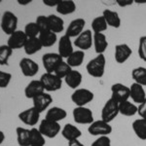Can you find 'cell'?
<instances>
[{"label":"cell","instance_id":"bcb514c9","mask_svg":"<svg viewBox=\"0 0 146 146\" xmlns=\"http://www.w3.org/2000/svg\"><path fill=\"white\" fill-rule=\"evenodd\" d=\"M116 3L118 4L120 7H127V6H129L133 3V0H117Z\"/></svg>","mask_w":146,"mask_h":146},{"label":"cell","instance_id":"ee69618b","mask_svg":"<svg viewBox=\"0 0 146 146\" xmlns=\"http://www.w3.org/2000/svg\"><path fill=\"white\" fill-rule=\"evenodd\" d=\"M137 113L142 119H146V98L142 103H140L139 104Z\"/></svg>","mask_w":146,"mask_h":146},{"label":"cell","instance_id":"e575fe53","mask_svg":"<svg viewBox=\"0 0 146 146\" xmlns=\"http://www.w3.org/2000/svg\"><path fill=\"white\" fill-rule=\"evenodd\" d=\"M131 77L135 80V83L141 85L142 87L146 86V68L139 66L136 67L131 72Z\"/></svg>","mask_w":146,"mask_h":146},{"label":"cell","instance_id":"f6af8a7d","mask_svg":"<svg viewBox=\"0 0 146 146\" xmlns=\"http://www.w3.org/2000/svg\"><path fill=\"white\" fill-rule=\"evenodd\" d=\"M60 0H43V3L49 7H56L60 4Z\"/></svg>","mask_w":146,"mask_h":146},{"label":"cell","instance_id":"cb8c5ba5","mask_svg":"<svg viewBox=\"0 0 146 146\" xmlns=\"http://www.w3.org/2000/svg\"><path fill=\"white\" fill-rule=\"evenodd\" d=\"M42 48H43V46H42V44H41V42H40L38 37H35V38H28L27 41L25 42V47H23L25 54L28 56L34 55L35 53L39 52Z\"/></svg>","mask_w":146,"mask_h":146},{"label":"cell","instance_id":"7a4b0ae2","mask_svg":"<svg viewBox=\"0 0 146 146\" xmlns=\"http://www.w3.org/2000/svg\"><path fill=\"white\" fill-rule=\"evenodd\" d=\"M119 102L110 98L101 110V120L106 123H110L113 121L119 114Z\"/></svg>","mask_w":146,"mask_h":146},{"label":"cell","instance_id":"4fadbf2b","mask_svg":"<svg viewBox=\"0 0 146 146\" xmlns=\"http://www.w3.org/2000/svg\"><path fill=\"white\" fill-rule=\"evenodd\" d=\"M94 43V36L90 29L84 30L74 41V45L81 51H86L91 48Z\"/></svg>","mask_w":146,"mask_h":146},{"label":"cell","instance_id":"d4e9b609","mask_svg":"<svg viewBox=\"0 0 146 146\" xmlns=\"http://www.w3.org/2000/svg\"><path fill=\"white\" fill-rule=\"evenodd\" d=\"M48 23H49V28L54 33H60L64 28V22L62 18L58 17L56 15H50L48 16Z\"/></svg>","mask_w":146,"mask_h":146},{"label":"cell","instance_id":"1f68e13d","mask_svg":"<svg viewBox=\"0 0 146 146\" xmlns=\"http://www.w3.org/2000/svg\"><path fill=\"white\" fill-rule=\"evenodd\" d=\"M85 58V53L84 51L78 50L74 51L73 53L66 58V63L70 67H77L83 63Z\"/></svg>","mask_w":146,"mask_h":146},{"label":"cell","instance_id":"ab89813d","mask_svg":"<svg viewBox=\"0 0 146 146\" xmlns=\"http://www.w3.org/2000/svg\"><path fill=\"white\" fill-rule=\"evenodd\" d=\"M35 23H36L40 32H44V31H48V30H50V28H49L48 18L45 17V16H38Z\"/></svg>","mask_w":146,"mask_h":146},{"label":"cell","instance_id":"5bb4252c","mask_svg":"<svg viewBox=\"0 0 146 146\" xmlns=\"http://www.w3.org/2000/svg\"><path fill=\"white\" fill-rule=\"evenodd\" d=\"M27 36L25 35V31L22 30H17L13 34H11L9 36L8 39V45L12 50H18V49L23 48L25 47V42L27 41Z\"/></svg>","mask_w":146,"mask_h":146},{"label":"cell","instance_id":"603a6c76","mask_svg":"<svg viewBox=\"0 0 146 146\" xmlns=\"http://www.w3.org/2000/svg\"><path fill=\"white\" fill-rule=\"evenodd\" d=\"M66 116H67V113L64 109H62V108H60V107H58V106H55V107L50 108V109L47 111L45 119L51 120V121H54V122H58V123L60 121L66 118Z\"/></svg>","mask_w":146,"mask_h":146},{"label":"cell","instance_id":"4dcf8cb0","mask_svg":"<svg viewBox=\"0 0 146 146\" xmlns=\"http://www.w3.org/2000/svg\"><path fill=\"white\" fill-rule=\"evenodd\" d=\"M133 129L135 135L141 140H146V119H136L133 123Z\"/></svg>","mask_w":146,"mask_h":146},{"label":"cell","instance_id":"52a82bcc","mask_svg":"<svg viewBox=\"0 0 146 146\" xmlns=\"http://www.w3.org/2000/svg\"><path fill=\"white\" fill-rule=\"evenodd\" d=\"M88 131L91 135L107 136L112 133V127L109 123H106L103 120H98V121H94L89 126Z\"/></svg>","mask_w":146,"mask_h":146},{"label":"cell","instance_id":"7bdbcfd3","mask_svg":"<svg viewBox=\"0 0 146 146\" xmlns=\"http://www.w3.org/2000/svg\"><path fill=\"white\" fill-rule=\"evenodd\" d=\"M91 146H111V140L108 136H98Z\"/></svg>","mask_w":146,"mask_h":146},{"label":"cell","instance_id":"2e32d148","mask_svg":"<svg viewBox=\"0 0 146 146\" xmlns=\"http://www.w3.org/2000/svg\"><path fill=\"white\" fill-rule=\"evenodd\" d=\"M85 25H86V22H85L84 19H75V20H73L69 23L65 35H67L69 38H71V37H78L84 31Z\"/></svg>","mask_w":146,"mask_h":146},{"label":"cell","instance_id":"44dd1931","mask_svg":"<svg viewBox=\"0 0 146 146\" xmlns=\"http://www.w3.org/2000/svg\"><path fill=\"white\" fill-rule=\"evenodd\" d=\"M62 135L69 142L78 139L82 135V133L76 126H73L72 124H66L62 129Z\"/></svg>","mask_w":146,"mask_h":146},{"label":"cell","instance_id":"8992f818","mask_svg":"<svg viewBox=\"0 0 146 146\" xmlns=\"http://www.w3.org/2000/svg\"><path fill=\"white\" fill-rule=\"evenodd\" d=\"M73 118L77 124L91 125L94 122V114L90 108L85 106H77L73 109Z\"/></svg>","mask_w":146,"mask_h":146},{"label":"cell","instance_id":"7402d4cb","mask_svg":"<svg viewBox=\"0 0 146 146\" xmlns=\"http://www.w3.org/2000/svg\"><path fill=\"white\" fill-rule=\"evenodd\" d=\"M94 46L98 55H103L108 47V42L103 33H94Z\"/></svg>","mask_w":146,"mask_h":146},{"label":"cell","instance_id":"d590c367","mask_svg":"<svg viewBox=\"0 0 146 146\" xmlns=\"http://www.w3.org/2000/svg\"><path fill=\"white\" fill-rule=\"evenodd\" d=\"M92 29L95 33H102V31H105L107 29V23L103 16L96 17L92 22Z\"/></svg>","mask_w":146,"mask_h":146},{"label":"cell","instance_id":"f546056e","mask_svg":"<svg viewBox=\"0 0 146 146\" xmlns=\"http://www.w3.org/2000/svg\"><path fill=\"white\" fill-rule=\"evenodd\" d=\"M17 133L18 144L20 146H29L30 145V129L18 127L16 129Z\"/></svg>","mask_w":146,"mask_h":146},{"label":"cell","instance_id":"3957f363","mask_svg":"<svg viewBox=\"0 0 146 146\" xmlns=\"http://www.w3.org/2000/svg\"><path fill=\"white\" fill-rule=\"evenodd\" d=\"M18 27V18L13 12L6 11L4 12L1 19V29L4 33L11 35L17 31Z\"/></svg>","mask_w":146,"mask_h":146},{"label":"cell","instance_id":"30bf717a","mask_svg":"<svg viewBox=\"0 0 146 146\" xmlns=\"http://www.w3.org/2000/svg\"><path fill=\"white\" fill-rule=\"evenodd\" d=\"M111 98L119 103L124 102L129 100V96H131V91L129 88L121 83L113 84L111 87Z\"/></svg>","mask_w":146,"mask_h":146},{"label":"cell","instance_id":"5b68a950","mask_svg":"<svg viewBox=\"0 0 146 146\" xmlns=\"http://www.w3.org/2000/svg\"><path fill=\"white\" fill-rule=\"evenodd\" d=\"M38 129L45 137L54 138L60 133V126L58 122H54L48 119H44V120H42L41 123H40Z\"/></svg>","mask_w":146,"mask_h":146},{"label":"cell","instance_id":"c3c4849f","mask_svg":"<svg viewBox=\"0 0 146 146\" xmlns=\"http://www.w3.org/2000/svg\"><path fill=\"white\" fill-rule=\"evenodd\" d=\"M31 2V0H18V3L20 5H27Z\"/></svg>","mask_w":146,"mask_h":146},{"label":"cell","instance_id":"484cf974","mask_svg":"<svg viewBox=\"0 0 146 146\" xmlns=\"http://www.w3.org/2000/svg\"><path fill=\"white\" fill-rule=\"evenodd\" d=\"M102 16L105 19V21H106L107 25L115 28L120 27V25H121V19H120L117 12L106 9V10L103 11Z\"/></svg>","mask_w":146,"mask_h":146},{"label":"cell","instance_id":"d6986e66","mask_svg":"<svg viewBox=\"0 0 146 146\" xmlns=\"http://www.w3.org/2000/svg\"><path fill=\"white\" fill-rule=\"evenodd\" d=\"M133 51L127 44H119L115 47V60L118 63H124L129 58Z\"/></svg>","mask_w":146,"mask_h":146},{"label":"cell","instance_id":"9c48e42d","mask_svg":"<svg viewBox=\"0 0 146 146\" xmlns=\"http://www.w3.org/2000/svg\"><path fill=\"white\" fill-rule=\"evenodd\" d=\"M62 62V58L56 53H47L42 56V63L48 73L55 72L58 65Z\"/></svg>","mask_w":146,"mask_h":146},{"label":"cell","instance_id":"ffe728a7","mask_svg":"<svg viewBox=\"0 0 146 146\" xmlns=\"http://www.w3.org/2000/svg\"><path fill=\"white\" fill-rule=\"evenodd\" d=\"M129 91H131V96H129V98H131L133 102L140 104V103H142L143 101L145 100L146 94H145L144 89H143V87L141 86V85L137 83L131 84V88H129Z\"/></svg>","mask_w":146,"mask_h":146},{"label":"cell","instance_id":"4316f807","mask_svg":"<svg viewBox=\"0 0 146 146\" xmlns=\"http://www.w3.org/2000/svg\"><path fill=\"white\" fill-rule=\"evenodd\" d=\"M76 11V4L72 0H60L56 6V12L60 15H69Z\"/></svg>","mask_w":146,"mask_h":146},{"label":"cell","instance_id":"681fc988","mask_svg":"<svg viewBox=\"0 0 146 146\" xmlns=\"http://www.w3.org/2000/svg\"><path fill=\"white\" fill-rule=\"evenodd\" d=\"M5 139V135H4V133L2 131H0V145L2 144V142L4 141Z\"/></svg>","mask_w":146,"mask_h":146},{"label":"cell","instance_id":"b9f144b4","mask_svg":"<svg viewBox=\"0 0 146 146\" xmlns=\"http://www.w3.org/2000/svg\"><path fill=\"white\" fill-rule=\"evenodd\" d=\"M138 56L143 62H146V36H141L138 45Z\"/></svg>","mask_w":146,"mask_h":146},{"label":"cell","instance_id":"f35d334b","mask_svg":"<svg viewBox=\"0 0 146 146\" xmlns=\"http://www.w3.org/2000/svg\"><path fill=\"white\" fill-rule=\"evenodd\" d=\"M25 33L27 36V38H35L37 35L39 36L40 30L37 27L36 23H28L25 27Z\"/></svg>","mask_w":146,"mask_h":146},{"label":"cell","instance_id":"6da1fadb","mask_svg":"<svg viewBox=\"0 0 146 146\" xmlns=\"http://www.w3.org/2000/svg\"><path fill=\"white\" fill-rule=\"evenodd\" d=\"M105 63H106V60L104 55H98L95 58L88 62L86 66L87 71L91 76L95 78H100L104 74Z\"/></svg>","mask_w":146,"mask_h":146},{"label":"cell","instance_id":"83f0119b","mask_svg":"<svg viewBox=\"0 0 146 146\" xmlns=\"http://www.w3.org/2000/svg\"><path fill=\"white\" fill-rule=\"evenodd\" d=\"M82 74L77 70H71V72L64 78L65 83L71 89H77L82 83Z\"/></svg>","mask_w":146,"mask_h":146},{"label":"cell","instance_id":"8fae6325","mask_svg":"<svg viewBox=\"0 0 146 146\" xmlns=\"http://www.w3.org/2000/svg\"><path fill=\"white\" fill-rule=\"evenodd\" d=\"M40 113L36 108L33 106L25 110V111L21 112L19 114V119L23 122V124L27 125V126H35L39 122L40 118Z\"/></svg>","mask_w":146,"mask_h":146},{"label":"cell","instance_id":"9a60e30c","mask_svg":"<svg viewBox=\"0 0 146 146\" xmlns=\"http://www.w3.org/2000/svg\"><path fill=\"white\" fill-rule=\"evenodd\" d=\"M32 100H33V107L36 108L40 113H42L51 105V103L53 102V98L51 95L44 92V93L35 96Z\"/></svg>","mask_w":146,"mask_h":146},{"label":"cell","instance_id":"60d3db41","mask_svg":"<svg viewBox=\"0 0 146 146\" xmlns=\"http://www.w3.org/2000/svg\"><path fill=\"white\" fill-rule=\"evenodd\" d=\"M11 79H12L11 73L0 70V88L1 89L7 88L8 85L10 84Z\"/></svg>","mask_w":146,"mask_h":146},{"label":"cell","instance_id":"f1b7e54d","mask_svg":"<svg viewBox=\"0 0 146 146\" xmlns=\"http://www.w3.org/2000/svg\"><path fill=\"white\" fill-rule=\"evenodd\" d=\"M137 110L138 107L136 106L135 103L131 102L129 100L119 103V112L122 115H124V116H128V117L135 116L136 113H137Z\"/></svg>","mask_w":146,"mask_h":146},{"label":"cell","instance_id":"8d00e7d4","mask_svg":"<svg viewBox=\"0 0 146 146\" xmlns=\"http://www.w3.org/2000/svg\"><path fill=\"white\" fill-rule=\"evenodd\" d=\"M13 50L8 45L0 46V65H8L9 58L12 56Z\"/></svg>","mask_w":146,"mask_h":146},{"label":"cell","instance_id":"7c38bea8","mask_svg":"<svg viewBox=\"0 0 146 146\" xmlns=\"http://www.w3.org/2000/svg\"><path fill=\"white\" fill-rule=\"evenodd\" d=\"M20 68L25 77H33L39 71V65L29 58H23L21 60Z\"/></svg>","mask_w":146,"mask_h":146},{"label":"cell","instance_id":"f907efd6","mask_svg":"<svg viewBox=\"0 0 146 146\" xmlns=\"http://www.w3.org/2000/svg\"><path fill=\"white\" fill-rule=\"evenodd\" d=\"M136 3H146V0H136Z\"/></svg>","mask_w":146,"mask_h":146},{"label":"cell","instance_id":"ba28073f","mask_svg":"<svg viewBox=\"0 0 146 146\" xmlns=\"http://www.w3.org/2000/svg\"><path fill=\"white\" fill-rule=\"evenodd\" d=\"M94 100V93L88 89H76L71 95V100L77 106H85Z\"/></svg>","mask_w":146,"mask_h":146},{"label":"cell","instance_id":"d6a6232c","mask_svg":"<svg viewBox=\"0 0 146 146\" xmlns=\"http://www.w3.org/2000/svg\"><path fill=\"white\" fill-rule=\"evenodd\" d=\"M38 38L41 42L42 46L43 47H51L56 42V34L54 32L50 31H44V32H40Z\"/></svg>","mask_w":146,"mask_h":146},{"label":"cell","instance_id":"ac0fdd59","mask_svg":"<svg viewBox=\"0 0 146 146\" xmlns=\"http://www.w3.org/2000/svg\"><path fill=\"white\" fill-rule=\"evenodd\" d=\"M74 51H73L72 43L69 37L67 35H63L60 37V41H58V55L62 58H67Z\"/></svg>","mask_w":146,"mask_h":146},{"label":"cell","instance_id":"e0dca14e","mask_svg":"<svg viewBox=\"0 0 146 146\" xmlns=\"http://www.w3.org/2000/svg\"><path fill=\"white\" fill-rule=\"evenodd\" d=\"M45 89H44L43 85H42L40 80H32L31 82L27 84V86L25 89V98H33L36 96L40 95V94L44 93Z\"/></svg>","mask_w":146,"mask_h":146},{"label":"cell","instance_id":"7dc6e473","mask_svg":"<svg viewBox=\"0 0 146 146\" xmlns=\"http://www.w3.org/2000/svg\"><path fill=\"white\" fill-rule=\"evenodd\" d=\"M68 146H85L83 143H81L78 139L76 140H72L68 142Z\"/></svg>","mask_w":146,"mask_h":146},{"label":"cell","instance_id":"277c9868","mask_svg":"<svg viewBox=\"0 0 146 146\" xmlns=\"http://www.w3.org/2000/svg\"><path fill=\"white\" fill-rule=\"evenodd\" d=\"M40 81L47 92L58 91L62 86V80L58 78L54 73H44L40 78Z\"/></svg>","mask_w":146,"mask_h":146},{"label":"cell","instance_id":"836d02e7","mask_svg":"<svg viewBox=\"0 0 146 146\" xmlns=\"http://www.w3.org/2000/svg\"><path fill=\"white\" fill-rule=\"evenodd\" d=\"M46 143L45 136L39 131L38 129H30V145L29 146H44Z\"/></svg>","mask_w":146,"mask_h":146},{"label":"cell","instance_id":"74e56055","mask_svg":"<svg viewBox=\"0 0 146 146\" xmlns=\"http://www.w3.org/2000/svg\"><path fill=\"white\" fill-rule=\"evenodd\" d=\"M71 70H72V68L70 67L66 62H62L58 65V67L56 68L54 74L56 75L58 78H60L62 80V79H64L70 72H71Z\"/></svg>","mask_w":146,"mask_h":146}]
</instances>
